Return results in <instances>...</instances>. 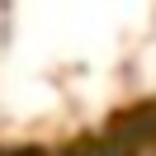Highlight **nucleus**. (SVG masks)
<instances>
[{
  "label": "nucleus",
  "instance_id": "2",
  "mask_svg": "<svg viewBox=\"0 0 156 156\" xmlns=\"http://www.w3.org/2000/svg\"><path fill=\"white\" fill-rule=\"evenodd\" d=\"M57 156H128V151L104 133V128H99V133H90V137H80V142H71L66 151H57Z\"/></svg>",
  "mask_w": 156,
  "mask_h": 156
},
{
  "label": "nucleus",
  "instance_id": "1",
  "mask_svg": "<svg viewBox=\"0 0 156 156\" xmlns=\"http://www.w3.org/2000/svg\"><path fill=\"white\" fill-rule=\"evenodd\" d=\"M104 133L114 137L128 156L156 151V104H133V109H123V114H114L104 123Z\"/></svg>",
  "mask_w": 156,
  "mask_h": 156
},
{
  "label": "nucleus",
  "instance_id": "3",
  "mask_svg": "<svg viewBox=\"0 0 156 156\" xmlns=\"http://www.w3.org/2000/svg\"><path fill=\"white\" fill-rule=\"evenodd\" d=\"M0 156H48V151H38V147H0Z\"/></svg>",
  "mask_w": 156,
  "mask_h": 156
}]
</instances>
